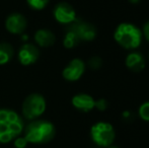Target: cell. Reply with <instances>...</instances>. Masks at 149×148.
Segmentation results:
<instances>
[{
	"label": "cell",
	"instance_id": "1",
	"mask_svg": "<svg viewBox=\"0 0 149 148\" xmlns=\"http://www.w3.org/2000/svg\"><path fill=\"white\" fill-rule=\"evenodd\" d=\"M24 130V119L15 111L0 109V143L5 144L20 136Z\"/></svg>",
	"mask_w": 149,
	"mask_h": 148
},
{
	"label": "cell",
	"instance_id": "2",
	"mask_svg": "<svg viewBox=\"0 0 149 148\" xmlns=\"http://www.w3.org/2000/svg\"><path fill=\"white\" fill-rule=\"evenodd\" d=\"M24 138L29 143L45 144L54 139L56 128L53 123L47 120H33L24 127Z\"/></svg>",
	"mask_w": 149,
	"mask_h": 148
},
{
	"label": "cell",
	"instance_id": "3",
	"mask_svg": "<svg viewBox=\"0 0 149 148\" xmlns=\"http://www.w3.org/2000/svg\"><path fill=\"white\" fill-rule=\"evenodd\" d=\"M142 31L130 22L120 24L114 33V39L122 48L126 50H135L141 45Z\"/></svg>",
	"mask_w": 149,
	"mask_h": 148
},
{
	"label": "cell",
	"instance_id": "4",
	"mask_svg": "<svg viewBox=\"0 0 149 148\" xmlns=\"http://www.w3.org/2000/svg\"><path fill=\"white\" fill-rule=\"evenodd\" d=\"M47 108L45 97L40 93H31L22 103V116L26 120L33 121L42 116Z\"/></svg>",
	"mask_w": 149,
	"mask_h": 148
},
{
	"label": "cell",
	"instance_id": "5",
	"mask_svg": "<svg viewBox=\"0 0 149 148\" xmlns=\"http://www.w3.org/2000/svg\"><path fill=\"white\" fill-rule=\"evenodd\" d=\"M90 136L96 145L102 147L111 146L115 140V129L110 123L98 122L90 129Z\"/></svg>",
	"mask_w": 149,
	"mask_h": 148
},
{
	"label": "cell",
	"instance_id": "6",
	"mask_svg": "<svg viewBox=\"0 0 149 148\" xmlns=\"http://www.w3.org/2000/svg\"><path fill=\"white\" fill-rule=\"evenodd\" d=\"M68 28L76 35L79 41L91 42L96 37L95 26L90 22H86L79 18H76L72 24H69Z\"/></svg>",
	"mask_w": 149,
	"mask_h": 148
},
{
	"label": "cell",
	"instance_id": "7",
	"mask_svg": "<svg viewBox=\"0 0 149 148\" xmlns=\"http://www.w3.org/2000/svg\"><path fill=\"white\" fill-rule=\"evenodd\" d=\"M53 15L55 19L62 24H70L77 18L75 9L67 2L58 3L54 8Z\"/></svg>",
	"mask_w": 149,
	"mask_h": 148
},
{
	"label": "cell",
	"instance_id": "8",
	"mask_svg": "<svg viewBox=\"0 0 149 148\" xmlns=\"http://www.w3.org/2000/svg\"><path fill=\"white\" fill-rule=\"evenodd\" d=\"M28 26V20L22 13L14 12L6 17L5 28L10 34L22 35Z\"/></svg>",
	"mask_w": 149,
	"mask_h": 148
},
{
	"label": "cell",
	"instance_id": "9",
	"mask_svg": "<svg viewBox=\"0 0 149 148\" xmlns=\"http://www.w3.org/2000/svg\"><path fill=\"white\" fill-rule=\"evenodd\" d=\"M85 70V64L81 59L75 58L72 59L68 63V65L63 69L62 75L64 77V79H66L67 81H77L78 79H80V77L82 76Z\"/></svg>",
	"mask_w": 149,
	"mask_h": 148
},
{
	"label": "cell",
	"instance_id": "10",
	"mask_svg": "<svg viewBox=\"0 0 149 148\" xmlns=\"http://www.w3.org/2000/svg\"><path fill=\"white\" fill-rule=\"evenodd\" d=\"M40 57V51L37 46L33 44H24L18 51V60L24 66H30L35 64Z\"/></svg>",
	"mask_w": 149,
	"mask_h": 148
},
{
	"label": "cell",
	"instance_id": "11",
	"mask_svg": "<svg viewBox=\"0 0 149 148\" xmlns=\"http://www.w3.org/2000/svg\"><path fill=\"white\" fill-rule=\"evenodd\" d=\"M71 103H72L73 107L78 111L87 113L91 111L92 109H94L95 101L91 95L87 94V93H78V94H75L72 97Z\"/></svg>",
	"mask_w": 149,
	"mask_h": 148
},
{
	"label": "cell",
	"instance_id": "12",
	"mask_svg": "<svg viewBox=\"0 0 149 148\" xmlns=\"http://www.w3.org/2000/svg\"><path fill=\"white\" fill-rule=\"evenodd\" d=\"M125 64L132 72H141L145 68V59L139 52H131L125 60Z\"/></svg>",
	"mask_w": 149,
	"mask_h": 148
},
{
	"label": "cell",
	"instance_id": "13",
	"mask_svg": "<svg viewBox=\"0 0 149 148\" xmlns=\"http://www.w3.org/2000/svg\"><path fill=\"white\" fill-rule=\"evenodd\" d=\"M35 41L40 47L48 48L54 45L56 41V37L52 31L47 30V28H41V30H38L36 32Z\"/></svg>",
	"mask_w": 149,
	"mask_h": 148
},
{
	"label": "cell",
	"instance_id": "14",
	"mask_svg": "<svg viewBox=\"0 0 149 148\" xmlns=\"http://www.w3.org/2000/svg\"><path fill=\"white\" fill-rule=\"evenodd\" d=\"M14 50L8 43H0V65H5L12 59Z\"/></svg>",
	"mask_w": 149,
	"mask_h": 148
},
{
	"label": "cell",
	"instance_id": "15",
	"mask_svg": "<svg viewBox=\"0 0 149 148\" xmlns=\"http://www.w3.org/2000/svg\"><path fill=\"white\" fill-rule=\"evenodd\" d=\"M79 42L80 41H79V39L77 38L76 35L68 28L64 36V39H63V45H64V47L66 49H73V48L78 45Z\"/></svg>",
	"mask_w": 149,
	"mask_h": 148
},
{
	"label": "cell",
	"instance_id": "16",
	"mask_svg": "<svg viewBox=\"0 0 149 148\" xmlns=\"http://www.w3.org/2000/svg\"><path fill=\"white\" fill-rule=\"evenodd\" d=\"M29 6L35 10H42L49 4L50 0H26Z\"/></svg>",
	"mask_w": 149,
	"mask_h": 148
},
{
	"label": "cell",
	"instance_id": "17",
	"mask_svg": "<svg viewBox=\"0 0 149 148\" xmlns=\"http://www.w3.org/2000/svg\"><path fill=\"white\" fill-rule=\"evenodd\" d=\"M138 114L143 121L149 122V101H145L140 106L139 110H138Z\"/></svg>",
	"mask_w": 149,
	"mask_h": 148
},
{
	"label": "cell",
	"instance_id": "18",
	"mask_svg": "<svg viewBox=\"0 0 149 148\" xmlns=\"http://www.w3.org/2000/svg\"><path fill=\"white\" fill-rule=\"evenodd\" d=\"M102 60L98 56H93V57H91L88 60V66L93 70L100 69L102 67Z\"/></svg>",
	"mask_w": 149,
	"mask_h": 148
},
{
	"label": "cell",
	"instance_id": "19",
	"mask_svg": "<svg viewBox=\"0 0 149 148\" xmlns=\"http://www.w3.org/2000/svg\"><path fill=\"white\" fill-rule=\"evenodd\" d=\"M28 144L29 142L24 138V136H18L13 140V145L15 148H26L28 146Z\"/></svg>",
	"mask_w": 149,
	"mask_h": 148
},
{
	"label": "cell",
	"instance_id": "20",
	"mask_svg": "<svg viewBox=\"0 0 149 148\" xmlns=\"http://www.w3.org/2000/svg\"><path fill=\"white\" fill-rule=\"evenodd\" d=\"M94 108L98 110V111H106L108 108V101L104 99H98L94 103Z\"/></svg>",
	"mask_w": 149,
	"mask_h": 148
},
{
	"label": "cell",
	"instance_id": "21",
	"mask_svg": "<svg viewBox=\"0 0 149 148\" xmlns=\"http://www.w3.org/2000/svg\"><path fill=\"white\" fill-rule=\"evenodd\" d=\"M142 35L144 36L146 40L149 42V20L146 22L143 26V32H142Z\"/></svg>",
	"mask_w": 149,
	"mask_h": 148
},
{
	"label": "cell",
	"instance_id": "22",
	"mask_svg": "<svg viewBox=\"0 0 149 148\" xmlns=\"http://www.w3.org/2000/svg\"><path fill=\"white\" fill-rule=\"evenodd\" d=\"M122 117H123L124 120L131 121L132 119H133V114H132L131 112H129V111H125L123 113V115H122Z\"/></svg>",
	"mask_w": 149,
	"mask_h": 148
},
{
	"label": "cell",
	"instance_id": "23",
	"mask_svg": "<svg viewBox=\"0 0 149 148\" xmlns=\"http://www.w3.org/2000/svg\"><path fill=\"white\" fill-rule=\"evenodd\" d=\"M129 1L131 2V3H133V4H137V3H139L141 0H129Z\"/></svg>",
	"mask_w": 149,
	"mask_h": 148
},
{
	"label": "cell",
	"instance_id": "24",
	"mask_svg": "<svg viewBox=\"0 0 149 148\" xmlns=\"http://www.w3.org/2000/svg\"><path fill=\"white\" fill-rule=\"evenodd\" d=\"M107 148H119V147H117V146H108Z\"/></svg>",
	"mask_w": 149,
	"mask_h": 148
}]
</instances>
